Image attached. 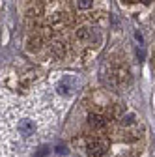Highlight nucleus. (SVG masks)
Listing matches in <instances>:
<instances>
[{"mask_svg": "<svg viewBox=\"0 0 155 157\" xmlns=\"http://www.w3.org/2000/svg\"><path fill=\"white\" fill-rule=\"evenodd\" d=\"M79 88V81L75 77H64L60 82L56 84V92L62 94V95H73Z\"/></svg>", "mask_w": 155, "mask_h": 157, "instance_id": "nucleus-1", "label": "nucleus"}, {"mask_svg": "<svg viewBox=\"0 0 155 157\" xmlns=\"http://www.w3.org/2000/svg\"><path fill=\"white\" fill-rule=\"evenodd\" d=\"M86 151H88V157H103L107 151V144L103 140H93L86 146Z\"/></svg>", "mask_w": 155, "mask_h": 157, "instance_id": "nucleus-2", "label": "nucleus"}, {"mask_svg": "<svg viewBox=\"0 0 155 157\" xmlns=\"http://www.w3.org/2000/svg\"><path fill=\"white\" fill-rule=\"evenodd\" d=\"M34 131H36V124L32 120L25 118V120L19 122V133H21V136H30V135H34Z\"/></svg>", "mask_w": 155, "mask_h": 157, "instance_id": "nucleus-3", "label": "nucleus"}, {"mask_svg": "<svg viewBox=\"0 0 155 157\" xmlns=\"http://www.w3.org/2000/svg\"><path fill=\"white\" fill-rule=\"evenodd\" d=\"M93 32H95V30L82 26V28H79V30H77V37H79V39H82V41H93V37H95V39H99V37L95 36Z\"/></svg>", "mask_w": 155, "mask_h": 157, "instance_id": "nucleus-4", "label": "nucleus"}, {"mask_svg": "<svg viewBox=\"0 0 155 157\" xmlns=\"http://www.w3.org/2000/svg\"><path fill=\"white\" fill-rule=\"evenodd\" d=\"M88 124L92 127H95V129H103L107 125V120H105L103 116H99V114H90L88 116Z\"/></svg>", "mask_w": 155, "mask_h": 157, "instance_id": "nucleus-5", "label": "nucleus"}, {"mask_svg": "<svg viewBox=\"0 0 155 157\" xmlns=\"http://www.w3.org/2000/svg\"><path fill=\"white\" fill-rule=\"evenodd\" d=\"M77 8H79V10H88V8H92V0H77Z\"/></svg>", "mask_w": 155, "mask_h": 157, "instance_id": "nucleus-6", "label": "nucleus"}, {"mask_svg": "<svg viewBox=\"0 0 155 157\" xmlns=\"http://www.w3.org/2000/svg\"><path fill=\"white\" fill-rule=\"evenodd\" d=\"M49 153V146H40L37 148V151H36V155L34 157H45Z\"/></svg>", "mask_w": 155, "mask_h": 157, "instance_id": "nucleus-7", "label": "nucleus"}, {"mask_svg": "<svg viewBox=\"0 0 155 157\" xmlns=\"http://www.w3.org/2000/svg\"><path fill=\"white\" fill-rule=\"evenodd\" d=\"M56 153H58V155H66V153H67V146L58 144V146H56Z\"/></svg>", "mask_w": 155, "mask_h": 157, "instance_id": "nucleus-8", "label": "nucleus"}, {"mask_svg": "<svg viewBox=\"0 0 155 157\" xmlns=\"http://www.w3.org/2000/svg\"><path fill=\"white\" fill-rule=\"evenodd\" d=\"M134 37H137L138 41H142V36H140V32H134Z\"/></svg>", "mask_w": 155, "mask_h": 157, "instance_id": "nucleus-9", "label": "nucleus"}, {"mask_svg": "<svg viewBox=\"0 0 155 157\" xmlns=\"http://www.w3.org/2000/svg\"><path fill=\"white\" fill-rule=\"evenodd\" d=\"M122 2H125V4H133V2H137V0H122Z\"/></svg>", "mask_w": 155, "mask_h": 157, "instance_id": "nucleus-10", "label": "nucleus"}, {"mask_svg": "<svg viewBox=\"0 0 155 157\" xmlns=\"http://www.w3.org/2000/svg\"><path fill=\"white\" fill-rule=\"evenodd\" d=\"M142 2H144V4H151V2H153V0H142Z\"/></svg>", "mask_w": 155, "mask_h": 157, "instance_id": "nucleus-11", "label": "nucleus"}]
</instances>
